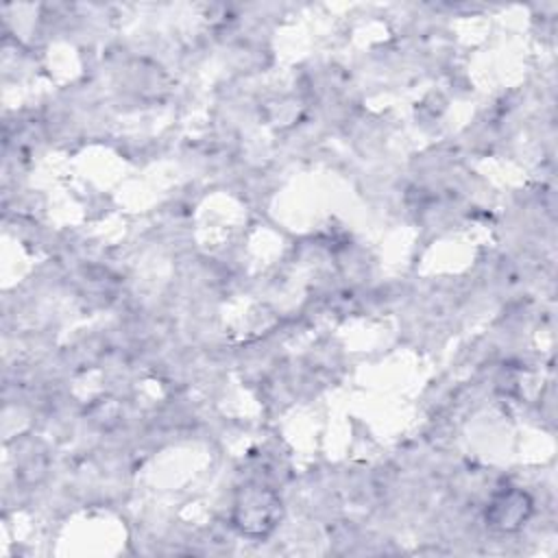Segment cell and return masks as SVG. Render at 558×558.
Instances as JSON below:
<instances>
[{
	"label": "cell",
	"mask_w": 558,
	"mask_h": 558,
	"mask_svg": "<svg viewBox=\"0 0 558 558\" xmlns=\"http://www.w3.org/2000/svg\"><path fill=\"white\" fill-rule=\"evenodd\" d=\"M281 521L279 495L262 484H246L233 501V523L251 538H266Z\"/></svg>",
	"instance_id": "6da1fadb"
},
{
	"label": "cell",
	"mask_w": 558,
	"mask_h": 558,
	"mask_svg": "<svg viewBox=\"0 0 558 558\" xmlns=\"http://www.w3.org/2000/svg\"><path fill=\"white\" fill-rule=\"evenodd\" d=\"M532 512V501L523 490L510 488L499 493L486 508V521L490 527L501 532H512L521 527Z\"/></svg>",
	"instance_id": "7a4b0ae2"
}]
</instances>
